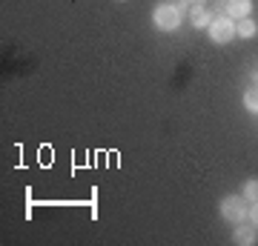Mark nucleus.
<instances>
[{
	"instance_id": "f257e3e1",
	"label": "nucleus",
	"mask_w": 258,
	"mask_h": 246,
	"mask_svg": "<svg viewBox=\"0 0 258 246\" xmlns=\"http://www.w3.org/2000/svg\"><path fill=\"white\" fill-rule=\"evenodd\" d=\"M218 212H221L224 220H230V223H241V220L249 215V203L244 195H227L221 203H218Z\"/></svg>"
},
{
	"instance_id": "f03ea898",
	"label": "nucleus",
	"mask_w": 258,
	"mask_h": 246,
	"mask_svg": "<svg viewBox=\"0 0 258 246\" xmlns=\"http://www.w3.org/2000/svg\"><path fill=\"white\" fill-rule=\"evenodd\" d=\"M152 23L161 32H175L181 26V9L172 6V3H158L155 9H152Z\"/></svg>"
},
{
	"instance_id": "7ed1b4c3",
	"label": "nucleus",
	"mask_w": 258,
	"mask_h": 246,
	"mask_svg": "<svg viewBox=\"0 0 258 246\" xmlns=\"http://www.w3.org/2000/svg\"><path fill=\"white\" fill-rule=\"evenodd\" d=\"M235 37V23H232V18H212V23H210V40L215 46H227Z\"/></svg>"
},
{
	"instance_id": "20e7f679",
	"label": "nucleus",
	"mask_w": 258,
	"mask_h": 246,
	"mask_svg": "<svg viewBox=\"0 0 258 246\" xmlns=\"http://www.w3.org/2000/svg\"><path fill=\"white\" fill-rule=\"evenodd\" d=\"M249 12H252V0H224V15L232 20L249 18Z\"/></svg>"
},
{
	"instance_id": "39448f33",
	"label": "nucleus",
	"mask_w": 258,
	"mask_h": 246,
	"mask_svg": "<svg viewBox=\"0 0 258 246\" xmlns=\"http://www.w3.org/2000/svg\"><path fill=\"white\" fill-rule=\"evenodd\" d=\"M189 23H192L195 29H210V23H212V15L207 9H204L201 3H195L192 9H189Z\"/></svg>"
},
{
	"instance_id": "423d86ee",
	"label": "nucleus",
	"mask_w": 258,
	"mask_h": 246,
	"mask_svg": "<svg viewBox=\"0 0 258 246\" xmlns=\"http://www.w3.org/2000/svg\"><path fill=\"white\" fill-rule=\"evenodd\" d=\"M232 243H238V246L255 243V226H238L232 232Z\"/></svg>"
},
{
	"instance_id": "0eeeda50",
	"label": "nucleus",
	"mask_w": 258,
	"mask_h": 246,
	"mask_svg": "<svg viewBox=\"0 0 258 246\" xmlns=\"http://www.w3.org/2000/svg\"><path fill=\"white\" fill-rule=\"evenodd\" d=\"M255 32H258V23L252 18H241L238 23H235V35L238 37H247L249 40V37H255Z\"/></svg>"
},
{
	"instance_id": "6e6552de",
	"label": "nucleus",
	"mask_w": 258,
	"mask_h": 246,
	"mask_svg": "<svg viewBox=\"0 0 258 246\" xmlns=\"http://www.w3.org/2000/svg\"><path fill=\"white\" fill-rule=\"evenodd\" d=\"M244 106H247V112L258 115V86H252V89L244 92Z\"/></svg>"
},
{
	"instance_id": "1a4fd4ad",
	"label": "nucleus",
	"mask_w": 258,
	"mask_h": 246,
	"mask_svg": "<svg viewBox=\"0 0 258 246\" xmlns=\"http://www.w3.org/2000/svg\"><path fill=\"white\" fill-rule=\"evenodd\" d=\"M244 198H247V203H255L258 201V178H249L247 183H244V192H241Z\"/></svg>"
},
{
	"instance_id": "9d476101",
	"label": "nucleus",
	"mask_w": 258,
	"mask_h": 246,
	"mask_svg": "<svg viewBox=\"0 0 258 246\" xmlns=\"http://www.w3.org/2000/svg\"><path fill=\"white\" fill-rule=\"evenodd\" d=\"M249 220H252V226L258 229V201L255 203H249V215H247Z\"/></svg>"
},
{
	"instance_id": "9b49d317",
	"label": "nucleus",
	"mask_w": 258,
	"mask_h": 246,
	"mask_svg": "<svg viewBox=\"0 0 258 246\" xmlns=\"http://www.w3.org/2000/svg\"><path fill=\"white\" fill-rule=\"evenodd\" d=\"M252 80H255V86H258V72H255V74H252Z\"/></svg>"
},
{
	"instance_id": "f8f14e48",
	"label": "nucleus",
	"mask_w": 258,
	"mask_h": 246,
	"mask_svg": "<svg viewBox=\"0 0 258 246\" xmlns=\"http://www.w3.org/2000/svg\"><path fill=\"white\" fill-rule=\"evenodd\" d=\"M118 3H126V0H118Z\"/></svg>"
},
{
	"instance_id": "ddd939ff",
	"label": "nucleus",
	"mask_w": 258,
	"mask_h": 246,
	"mask_svg": "<svg viewBox=\"0 0 258 246\" xmlns=\"http://www.w3.org/2000/svg\"><path fill=\"white\" fill-rule=\"evenodd\" d=\"M195 3H201V0H195Z\"/></svg>"
}]
</instances>
